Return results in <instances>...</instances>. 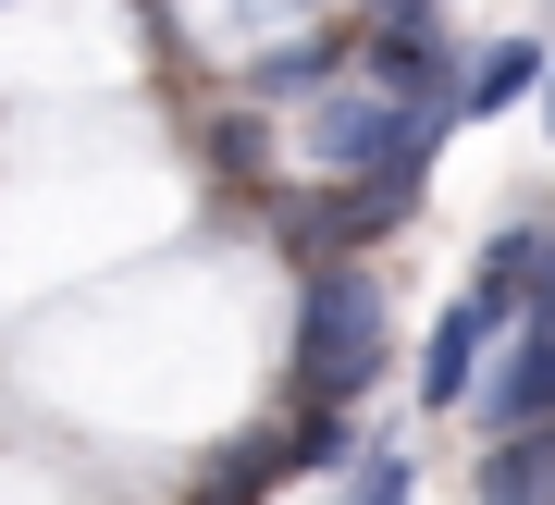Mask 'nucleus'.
Masks as SVG:
<instances>
[{"label": "nucleus", "mask_w": 555, "mask_h": 505, "mask_svg": "<svg viewBox=\"0 0 555 505\" xmlns=\"http://www.w3.org/2000/svg\"><path fill=\"white\" fill-rule=\"evenodd\" d=\"M396 370V309H383V272L371 259H309V296H297V383L358 407V394Z\"/></svg>", "instance_id": "obj_1"}, {"label": "nucleus", "mask_w": 555, "mask_h": 505, "mask_svg": "<svg viewBox=\"0 0 555 505\" xmlns=\"http://www.w3.org/2000/svg\"><path fill=\"white\" fill-rule=\"evenodd\" d=\"M396 148H444V124L408 112V99H383V87H321V99H309V160H321V185L371 173V160H396Z\"/></svg>", "instance_id": "obj_2"}, {"label": "nucleus", "mask_w": 555, "mask_h": 505, "mask_svg": "<svg viewBox=\"0 0 555 505\" xmlns=\"http://www.w3.org/2000/svg\"><path fill=\"white\" fill-rule=\"evenodd\" d=\"M420 197H433V148H396V160H371V173H346V185H321L309 210H297V247L309 259H334V247H371V234H396Z\"/></svg>", "instance_id": "obj_3"}, {"label": "nucleus", "mask_w": 555, "mask_h": 505, "mask_svg": "<svg viewBox=\"0 0 555 505\" xmlns=\"http://www.w3.org/2000/svg\"><path fill=\"white\" fill-rule=\"evenodd\" d=\"M531 309V284L518 272H481L469 296H444V321H433V346H420V407H469V383H481V346Z\"/></svg>", "instance_id": "obj_4"}, {"label": "nucleus", "mask_w": 555, "mask_h": 505, "mask_svg": "<svg viewBox=\"0 0 555 505\" xmlns=\"http://www.w3.org/2000/svg\"><path fill=\"white\" fill-rule=\"evenodd\" d=\"M481 431H518V419H555V309H518L494 346H481V383H469Z\"/></svg>", "instance_id": "obj_5"}, {"label": "nucleus", "mask_w": 555, "mask_h": 505, "mask_svg": "<svg viewBox=\"0 0 555 505\" xmlns=\"http://www.w3.org/2000/svg\"><path fill=\"white\" fill-rule=\"evenodd\" d=\"M358 75H371L383 99H408V112L456 124V75H469V50H444V25H433V13H383V38L358 50Z\"/></svg>", "instance_id": "obj_6"}, {"label": "nucleus", "mask_w": 555, "mask_h": 505, "mask_svg": "<svg viewBox=\"0 0 555 505\" xmlns=\"http://www.w3.org/2000/svg\"><path fill=\"white\" fill-rule=\"evenodd\" d=\"M481 505H555V419L494 431V456H481Z\"/></svg>", "instance_id": "obj_7"}, {"label": "nucleus", "mask_w": 555, "mask_h": 505, "mask_svg": "<svg viewBox=\"0 0 555 505\" xmlns=\"http://www.w3.org/2000/svg\"><path fill=\"white\" fill-rule=\"evenodd\" d=\"M543 62H555V50H531V38L469 50V75H456V112H469V124H481V112H518V99L543 87Z\"/></svg>", "instance_id": "obj_8"}, {"label": "nucleus", "mask_w": 555, "mask_h": 505, "mask_svg": "<svg viewBox=\"0 0 555 505\" xmlns=\"http://www.w3.org/2000/svg\"><path fill=\"white\" fill-rule=\"evenodd\" d=\"M321 87H346V50L334 38H284V50L247 62V99H321Z\"/></svg>", "instance_id": "obj_9"}, {"label": "nucleus", "mask_w": 555, "mask_h": 505, "mask_svg": "<svg viewBox=\"0 0 555 505\" xmlns=\"http://www.w3.org/2000/svg\"><path fill=\"white\" fill-rule=\"evenodd\" d=\"M284 468H358V419L334 407V394H309V419L284 431Z\"/></svg>", "instance_id": "obj_10"}, {"label": "nucleus", "mask_w": 555, "mask_h": 505, "mask_svg": "<svg viewBox=\"0 0 555 505\" xmlns=\"http://www.w3.org/2000/svg\"><path fill=\"white\" fill-rule=\"evenodd\" d=\"M272 481H284V444H235V468H210V493H198V505H259Z\"/></svg>", "instance_id": "obj_11"}, {"label": "nucleus", "mask_w": 555, "mask_h": 505, "mask_svg": "<svg viewBox=\"0 0 555 505\" xmlns=\"http://www.w3.org/2000/svg\"><path fill=\"white\" fill-rule=\"evenodd\" d=\"M358 505H408V444H358Z\"/></svg>", "instance_id": "obj_12"}, {"label": "nucleus", "mask_w": 555, "mask_h": 505, "mask_svg": "<svg viewBox=\"0 0 555 505\" xmlns=\"http://www.w3.org/2000/svg\"><path fill=\"white\" fill-rule=\"evenodd\" d=\"M531 309H555V222H543V259H531Z\"/></svg>", "instance_id": "obj_13"}, {"label": "nucleus", "mask_w": 555, "mask_h": 505, "mask_svg": "<svg viewBox=\"0 0 555 505\" xmlns=\"http://www.w3.org/2000/svg\"><path fill=\"white\" fill-rule=\"evenodd\" d=\"M543 124H555V62H543Z\"/></svg>", "instance_id": "obj_14"}, {"label": "nucleus", "mask_w": 555, "mask_h": 505, "mask_svg": "<svg viewBox=\"0 0 555 505\" xmlns=\"http://www.w3.org/2000/svg\"><path fill=\"white\" fill-rule=\"evenodd\" d=\"M383 13H433V0H383Z\"/></svg>", "instance_id": "obj_15"}]
</instances>
